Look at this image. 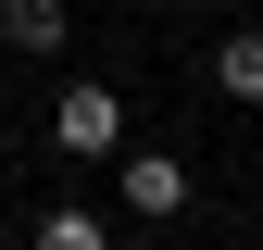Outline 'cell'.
Segmentation results:
<instances>
[{
	"label": "cell",
	"mask_w": 263,
	"mask_h": 250,
	"mask_svg": "<svg viewBox=\"0 0 263 250\" xmlns=\"http://www.w3.org/2000/svg\"><path fill=\"white\" fill-rule=\"evenodd\" d=\"M50 138H63V163H113V150H125V100H113L101 75H76L50 100Z\"/></svg>",
	"instance_id": "6da1fadb"
},
{
	"label": "cell",
	"mask_w": 263,
	"mask_h": 250,
	"mask_svg": "<svg viewBox=\"0 0 263 250\" xmlns=\"http://www.w3.org/2000/svg\"><path fill=\"white\" fill-rule=\"evenodd\" d=\"M113 200L151 213V225H176V213H188V163H176V150H125V163H113Z\"/></svg>",
	"instance_id": "7a4b0ae2"
},
{
	"label": "cell",
	"mask_w": 263,
	"mask_h": 250,
	"mask_svg": "<svg viewBox=\"0 0 263 250\" xmlns=\"http://www.w3.org/2000/svg\"><path fill=\"white\" fill-rule=\"evenodd\" d=\"M0 38L13 50H63L76 38V0H0Z\"/></svg>",
	"instance_id": "3957f363"
},
{
	"label": "cell",
	"mask_w": 263,
	"mask_h": 250,
	"mask_svg": "<svg viewBox=\"0 0 263 250\" xmlns=\"http://www.w3.org/2000/svg\"><path fill=\"white\" fill-rule=\"evenodd\" d=\"M213 88L226 100H263V25H238V38L213 50Z\"/></svg>",
	"instance_id": "277c9868"
},
{
	"label": "cell",
	"mask_w": 263,
	"mask_h": 250,
	"mask_svg": "<svg viewBox=\"0 0 263 250\" xmlns=\"http://www.w3.org/2000/svg\"><path fill=\"white\" fill-rule=\"evenodd\" d=\"M38 250H113V225H101L88 200H50V213H38Z\"/></svg>",
	"instance_id": "5b68a950"
}]
</instances>
